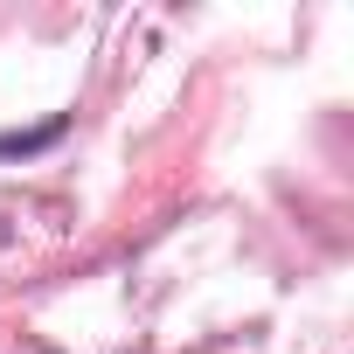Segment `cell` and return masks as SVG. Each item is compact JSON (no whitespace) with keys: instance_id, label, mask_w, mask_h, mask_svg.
I'll use <instances>...</instances> for the list:
<instances>
[{"instance_id":"1","label":"cell","mask_w":354,"mask_h":354,"mask_svg":"<svg viewBox=\"0 0 354 354\" xmlns=\"http://www.w3.org/2000/svg\"><path fill=\"white\" fill-rule=\"evenodd\" d=\"M63 125H70V118H49V125H35V132H0V160H15V153H42V146H56V139H63Z\"/></svg>"}]
</instances>
